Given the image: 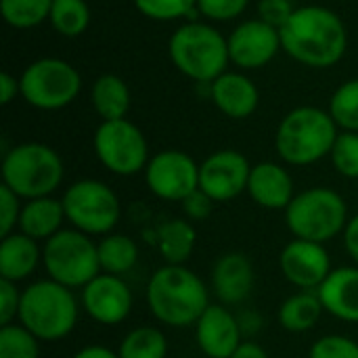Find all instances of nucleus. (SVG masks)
Returning <instances> with one entry per match:
<instances>
[{
    "label": "nucleus",
    "instance_id": "5",
    "mask_svg": "<svg viewBox=\"0 0 358 358\" xmlns=\"http://www.w3.org/2000/svg\"><path fill=\"white\" fill-rule=\"evenodd\" d=\"M65 176L61 155L44 143H19L2 157V185L21 199L52 195Z\"/></svg>",
    "mask_w": 358,
    "mask_h": 358
},
{
    "label": "nucleus",
    "instance_id": "43",
    "mask_svg": "<svg viewBox=\"0 0 358 358\" xmlns=\"http://www.w3.org/2000/svg\"><path fill=\"white\" fill-rule=\"evenodd\" d=\"M237 319H239V327H241L243 340H252L262 329V317L256 310H245Z\"/></svg>",
    "mask_w": 358,
    "mask_h": 358
},
{
    "label": "nucleus",
    "instance_id": "16",
    "mask_svg": "<svg viewBox=\"0 0 358 358\" xmlns=\"http://www.w3.org/2000/svg\"><path fill=\"white\" fill-rule=\"evenodd\" d=\"M227 42L231 61L241 69H260L268 65L283 48L281 31L262 19L239 23L231 31Z\"/></svg>",
    "mask_w": 358,
    "mask_h": 358
},
{
    "label": "nucleus",
    "instance_id": "17",
    "mask_svg": "<svg viewBox=\"0 0 358 358\" xmlns=\"http://www.w3.org/2000/svg\"><path fill=\"white\" fill-rule=\"evenodd\" d=\"M193 329L197 348L208 358H231L243 342L239 319L224 304H210Z\"/></svg>",
    "mask_w": 358,
    "mask_h": 358
},
{
    "label": "nucleus",
    "instance_id": "27",
    "mask_svg": "<svg viewBox=\"0 0 358 358\" xmlns=\"http://www.w3.org/2000/svg\"><path fill=\"white\" fill-rule=\"evenodd\" d=\"M99 250V264L101 273L124 277L130 273L138 262V245L130 235L124 233H109L96 241Z\"/></svg>",
    "mask_w": 358,
    "mask_h": 358
},
{
    "label": "nucleus",
    "instance_id": "10",
    "mask_svg": "<svg viewBox=\"0 0 358 358\" xmlns=\"http://www.w3.org/2000/svg\"><path fill=\"white\" fill-rule=\"evenodd\" d=\"M19 84L21 96L27 105L42 111H57L78 99L82 78L65 59L44 57L23 69Z\"/></svg>",
    "mask_w": 358,
    "mask_h": 358
},
{
    "label": "nucleus",
    "instance_id": "31",
    "mask_svg": "<svg viewBox=\"0 0 358 358\" xmlns=\"http://www.w3.org/2000/svg\"><path fill=\"white\" fill-rule=\"evenodd\" d=\"M338 124V128L346 132H358V78L344 82L331 96L327 109Z\"/></svg>",
    "mask_w": 358,
    "mask_h": 358
},
{
    "label": "nucleus",
    "instance_id": "18",
    "mask_svg": "<svg viewBox=\"0 0 358 358\" xmlns=\"http://www.w3.org/2000/svg\"><path fill=\"white\" fill-rule=\"evenodd\" d=\"M210 281H212V292L220 304L239 306L254 292V283H256L254 264L241 252H227L214 262Z\"/></svg>",
    "mask_w": 358,
    "mask_h": 358
},
{
    "label": "nucleus",
    "instance_id": "21",
    "mask_svg": "<svg viewBox=\"0 0 358 358\" xmlns=\"http://www.w3.org/2000/svg\"><path fill=\"white\" fill-rule=\"evenodd\" d=\"M327 315L344 323H358V266H338L317 289Z\"/></svg>",
    "mask_w": 358,
    "mask_h": 358
},
{
    "label": "nucleus",
    "instance_id": "36",
    "mask_svg": "<svg viewBox=\"0 0 358 358\" xmlns=\"http://www.w3.org/2000/svg\"><path fill=\"white\" fill-rule=\"evenodd\" d=\"M250 0H197V10L210 21H231L237 19Z\"/></svg>",
    "mask_w": 358,
    "mask_h": 358
},
{
    "label": "nucleus",
    "instance_id": "33",
    "mask_svg": "<svg viewBox=\"0 0 358 358\" xmlns=\"http://www.w3.org/2000/svg\"><path fill=\"white\" fill-rule=\"evenodd\" d=\"M141 15L153 21H176L182 17H195L197 0H134Z\"/></svg>",
    "mask_w": 358,
    "mask_h": 358
},
{
    "label": "nucleus",
    "instance_id": "44",
    "mask_svg": "<svg viewBox=\"0 0 358 358\" xmlns=\"http://www.w3.org/2000/svg\"><path fill=\"white\" fill-rule=\"evenodd\" d=\"M71 358H120V355L107 346H101V344H90V346H84L80 348L78 352H73Z\"/></svg>",
    "mask_w": 358,
    "mask_h": 358
},
{
    "label": "nucleus",
    "instance_id": "39",
    "mask_svg": "<svg viewBox=\"0 0 358 358\" xmlns=\"http://www.w3.org/2000/svg\"><path fill=\"white\" fill-rule=\"evenodd\" d=\"M296 6L292 4V0H260L258 2V13L260 19L275 25L277 29H281L287 19L294 15Z\"/></svg>",
    "mask_w": 358,
    "mask_h": 358
},
{
    "label": "nucleus",
    "instance_id": "4",
    "mask_svg": "<svg viewBox=\"0 0 358 358\" xmlns=\"http://www.w3.org/2000/svg\"><path fill=\"white\" fill-rule=\"evenodd\" d=\"M331 113L319 107H296L277 126L275 149L289 166H313L327 157L338 138Z\"/></svg>",
    "mask_w": 358,
    "mask_h": 358
},
{
    "label": "nucleus",
    "instance_id": "25",
    "mask_svg": "<svg viewBox=\"0 0 358 358\" xmlns=\"http://www.w3.org/2000/svg\"><path fill=\"white\" fill-rule=\"evenodd\" d=\"M195 243L197 231L185 218H170L155 229V245L166 264H187Z\"/></svg>",
    "mask_w": 358,
    "mask_h": 358
},
{
    "label": "nucleus",
    "instance_id": "41",
    "mask_svg": "<svg viewBox=\"0 0 358 358\" xmlns=\"http://www.w3.org/2000/svg\"><path fill=\"white\" fill-rule=\"evenodd\" d=\"M342 241H344V248H346V254L352 258V262L358 266V214H355L346 229H344V235H342Z\"/></svg>",
    "mask_w": 358,
    "mask_h": 358
},
{
    "label": "nucleus",
    "instance_id": "13",
    "mask_svg": "<svg viewBox=\"0 0 358 358\" xmlns=\"http://www.w3.org/2000/svg\"><path fill=\"white\" fill-rule=\"evenodd\" d=\"M252 166L235 149H220L199 164V189L214 201L227 203L248 193Z\"/></svg>",
    "mask_w": 358,
    "mask_h": 358
},
{
    "label": "nucleus",
    "instance_id": "32",
    "mask_svg": "<svg viewBox=\"0 0 358 358\" xmlns=\"http://www.w3.org/2000/svg\"><path fill=\"white\" fill-rule=\"evenodd\" d=\"M0 358H40V340L21 323L0 327Z\"/></svg>",
    "mask_w": 358,
    "mask_h": 358
},
{
    "label": "nucleus",
    "instance_id": "35",
    "mask_svg": "<svg viewBox=\"0 0 358 358\" xmlns=\"http://www.w3.org/2000/svg\"><path fill=\"white\" fill-rule=\"evenodd\" d=\"M308 358H358V342L348 336L329 334L310 346Z\"/></svg>",
    "mask_w": 358,
    "mask_h": 358
},
{
    "label": "nucleus",
    "instance_id": "23",
    "mask_svg": "<svg viewBox=\"0 0 358 358\" xmlns=\"http://www.w3.org/2000/svg\"><path fill=\"white\" fill-rule=\"evenodd\" d=\"M65 222H67V216H65V208L61 199L52 195L36 197V199L23 201L17 231L44 243L50 237H55L59 231H63Z\"/></svg>",
    "mask_w": 358,
    "mask_h": 358
},
{
    "label": "nucleus",
    "instance_id": "1",
    "mask_svg": "<svg viewBox=\"0 0 358 358\" xmlns=\"http://www.w3.org/2000/svg\"><path fill=\"white\" fill-rule=\"evenodd\" d=\"M279 31L283 50L306 67L327 69L348 46L344 21L327 6H298Z\"/></svg>",
    "mask_w": 358,
    "mask_h": 358
},
{
    "label": "nucleus",
    "instance_id": "34",
    "mask_svg": "<svg viewBox=\"0 0 358 358\" xmlns=\"http://www.w3.org/2000/svg\"><path fill=\"white\" fill-rule=\"evenodd\" d=\"M329 157L338 174L358 178V132H340Z\"/></svg>",
    "mask_w": 358,
    "mask_h": 358
},
{
    "label": "nucleus",
    "instance_id": "20",
    "mask_svg": "<svg viewBox=\"0 0 358 358\" xmlns=\"http://www.w3.org/2000/svg\"><path fill=\"white\" fill-rule=\"evenodd\" d=\"M210 99L231 120L250 117L260 103L256 84L239 71H224L210 84Z\"/></svg>",
    "mask_w": 358,
    "mask_h": 358
},
{
    "label": "nucleus",
    "instance_id": "19",
    "mask_svg": "<svg viewBox=\"0 0 358 358\" xmlns=\"http://www.w3.org/2000/svg\"><path fill=\"white\" fill-rule=\"evenodd\" d=\"M248 195L254 203H258L264 210L285 212L292 199L296 197L294 178L285 166L275 162H260L252 166Z\"/></svg>",
    "mask_w": 358,
    "mask_h": 358
},
{
    "label": "nucleus",
    "instance_id": "3",
    "mask_svg": "<svg viewBox=\"0 0 358 358\" xmlns=\"http://www.w3.org/2000/svg\"><path fill=\"white\" fill-rule=\"evenodd\" d=\"M80 300L73 289L52 281L40 279L21 292V306L17 323L31 331L40 342H61L78 325Z\"/></svg>",
    "mask_w": 358,
    "mask_h": 358
},
{
    "label": "nucleus",
    "instance_id": "28",
    "mask_svg": "<svg viewBox=\"0 0 358 358\" xmlns=\"http://www.w3.org/2000/svg\"><path fill=\"white\" fill-rule=\"evenodd\" d=\"M168 350V338L159 327L138 325L122 338L117 355L120 358H166Z\"/></svg>",
    "mask_w": 358,
    "mask_h": 358
},
{
    "label": "nucleus",
    "instance_id": "9",
    "mask_svg": "<svg viewBox=\"0 0 358 358\" xmlns=\"http://www.w3.org/2000/svg\"><path fill=\"white\" fill-rule=\"evenodd\" d=\"M69 227L90 235L105 237L115 231L122 218L117 193L103 180L82 178L67 187L61 197Z\"/></svg>",
    "mask_w": 358,
    "mask_h": 358
},
{
    "label": "nucleus",
    "instance_id": "45",
    "mask_svg": "<svg viewBox=\"0 0 358 358\" xmlns=\"http://www.w3.org/2000/svg\"><path fill=\"white\" fill-rule=\"evenodd\" d=\"M231 358H271L268 352L258 344V342H252V340H243L239 344V348L233 352Z\"/></svg>",
    "mask_w": 358,
    "mask_h": 358
},
{
    "label": "nucleus",
    "instance_id": "14",
    "mask_svg": "<svg viewBox=\"0 0 358 358\" xmlns=\"http://www.w3.org/2000/svg\"><path fill=\"white\" fill-rule=\"evenodd\" d=\"M80 292V304L84 313L99 325L115 327L132 313L134 296L122 277L101 273Z\"/></svg>",
    "mask_w": 358,
    "mask_h": 358
},
{
    "label": "nucleus",
    "instance_id": "8",
    "mask_svg": "<svg viewBox=\"0 0 358 358\" xmlns=\"http://www.w3.org/2000/svg\"><path fill=\"white\" fill-rule=\"evenodd\" d=\"M42 266L48 279L69 289H84L101 275L96 241L73 227H67L42 243Z\"/></svg>",
    "mask_w": 358,
    "mask_h": 358
},
{
    "label": "nucleus",
    "instance_id": "15",
    "mask_svg": "<svg viewBox=\"0 0 358 358\" xmlns=\"http://www.w3.org/2000/svg\"><path fill=\"white\" fill-rule=\"evenodd\" d=\"M279 271L300 292H317L334 266L323 243L292 239L279 254Z\"/></svg>",
    "mask_w": 358,
    "mask_h": 358
},
{
    "label": "nucleus",
    "instance_id": "26",
    "mask_svg": "<svg viewBox=\"0 0 358 358\" xmlns=\"http://www.w3.org/2000/svg\"><path fill=\"white\" fill-rule=\"evenodd\" d=\"M323 313L325 308L317 292H298L281 302L277 321L289 334H306L319 325Z\"/></svg>",
    "mask_w": 358,
    "mask_h": 358
},
{
    "label": "nucleus",
    "instance_id": "40",
    "mask_svg": "<svg viewBox=\"0 0 358 358\" xmlns=\"http://www.w3.org/2000/svg\"><path fill=\"white\" fill-rule=\"evenodd\" d=\"M180 206H182V210H185V216H187L189 220H195V222L206 220V218L212 214V210H214V201H212L201 189H197L195 193H191Z\"/></svg>",
    "mask_w": 358,
    "mask_h": 358
},
{
    "label": "nucleus",
    "instance_id": "11",
    "mask_svg": "<svg viewBox=\"0 0 358 358\" xmlns=\"http://www.w3.org/2000/svg\"><path fill=\"white\" fill-rule=\"evenodd\" d=\"M96 159L117 176H134L145 172L151 155L143 130L130 120L101 122L92 136Z\"/></svg>",
    "mask_w": 358,
    "mask_h": 358
},
{
    "label": "nucleus",
    "instance_id": "7",
    "mask_svg": "<svg viewBox=\"0 0 358 358\" xmlns=\"http://www.w3.org/2000/svg\"><path fill=\"white\" fill-rule=\"evenodd\" d=\"M346 199L329 187H310L296 193L285 210V224L294 239L329 243L338 235H344L348 224Z\"/></svg>",
    "mask_w": 358,
    "mask_h": 358
},
{
    "label": "nucleus",
    "instance_id": "24",
    "mask_svg": "<svg viewBox=\"0 0 358 358\" xmlns=\"http://www.w3.org/2000/svg\"><path fill=\"white\" fill-rule=\"evenodd\" d=\"M90 101L96 115L103 122H111V120H124L128 115L132 96L128 84L120 76L103 73L92 82Z\"/></svg>",
    "mask_w": 358,
    "mask_h": 358
},
{
    "label": "nucleus",
    "instance_id": "38",
    "mask_svg": "<svg viewBox=\"0 0 358 358\" xmlns=\"http://www.w3.org/2000/svg\"><path fill=\"white\" fill-rule=\"evenodd\" d=\"M21 306V292L17 283L0 279V327L13 325L19 317Z\"/></svg>",
    "mask_w": 358,
    "mask_h": 358
},
{
    "label": "nucleus",
    "instance_id": "6",
    "mask_svg": "<svg viewBox=\"0 0 358 358\" xmlns=\"http://www.w3.org/2000/svg\"><path fill=\"white\" fill-rule=\"evenodd\" d=\"M168 52L174 67L199 84H212L227 71L231 61L227 38L201 21L180 25L170 38Z\"/></svg>",
    "mask_w": 358,
    "mask_h": 358
},
{
    "label": "nucleus",
    "instance_id": "37",
    "mask_svg": "<svg viewBox=\"0 0 358 358\" xmlns=\"http://www.w3.org/2000/svg\"><path fill=\"white\" fill-rule=\"evenodd\" d=\"M21 208V197L15 195L8 187L0 185V237H6L17 231Z\"/></svg>",
    "mask_w": 358,
    "mask_h": 358
},
{
    "label": "nucleus",
    "instance_id": "30",
    "mask_svg": "<svg viewBox=\"0 0 358 358\" xmlns=\"http://www.w3.org/2000/svg\"><path fill=\"white\" fill-rule=\"evenodd\" d=\"M52 0H0V15L15 29H29L50 17Z\"/></svg>",
    "mask_w": 358,
    "mask_h": 358
},
{
    "label": "nucleus",
    "instance_id": "12",
    "mask_svg": "<svg viewBox=\"0 0 358 358\" xmlns=\"http://www.w3.org/2000/svg\"><path fill=\"white\" fill-rule=\"evenodd\" d=\"M143 174L147 189L162 201L182 203L199 189V164L178 149L151 155Z\"/></svg>",
    "mask_w": 358,
    "mask_h": 358
},
{
    "label": "nucleus",
    "instance_id": "42",
    "mask_svg": "<svg viewBox=\"0 0 358 358\" xmlns=\"http://www.w3.org/2000/svg\"><path fill=\"white\" fill-rule=\"evenodd\" d=\"M17 94H21V84L19 80L8 73V71H2L0 73V103L2 105H8Z\"/></svg>",
    "mask_w": 358,
    "mask_h": 358
},
{
    "label": "nucleus",
    "instance_id": "29",
    "mask_svg": "<svg viewBox=\"0 0 358 358\" xmlns=\"http://www.w3.org/2000/svg\"><path fill=\"white\" fill-rule=\"evenodd\" d=\"M48 21L57 34L65 38H78L90 25V8L86 0H52Z\"/></svg>",
    "mask_w": 358,
    "mask_h": 358
},
{
    "label": "nucleus",
    "instance_id": "22",
    "mask_svg": "<svg viewBox=\"0 0 358 358\" xmlns=\"http://www.w3.org/2000/svg\"><path fill=\"white\" fill-rule=\"evenodd\" d=\"M42 264L40 241L15 231L0 241V279L21 283L29 279Z\"/></svg>",
    "mask_w": 358,
    "mask_h": 358
},
{
    "label": "nucleus",
    "instance_id": "2",
    "mask_svg": "<svg viewBox=\"0 0 358 358\" xmlns=\"http://www.w3.org/2000/svg\"><path fill=\"white\" fill-rule=\"evenodd\" d=\"M210 304L208 285L187 264H164L149 279L147 308L166 327H195Z\"/></svg>",
    "mask_w": 358,
    "mask_h": 358
}]
</instances>
